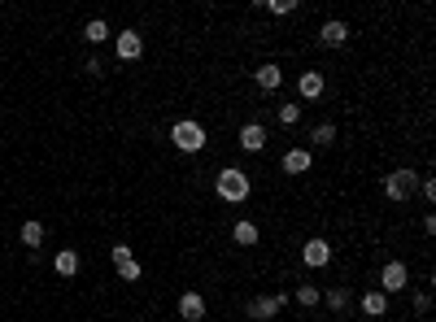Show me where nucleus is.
Masks as SVG:
<instances>
[{"label": "nucleus", "instance_id": "nucleus-4", "mask_svg": "<svg viewBox=\"0 0 436 322\" xmlns=\"http://www.w3.org/2000/svg\"><path fill=\"white\" fill-rule=\"evenodd\" d=\"M110 261H114L118 279H127V283L140 279V261L131 257V248H127V244H114V248H110Z\"/></svg>", "mask_w": 436, "mask_h": 322}, {"label": "nucleus", "instance_id": "nucleus-16", "mask_svg": "<svg viewBox=\"0 0 436 322\" xmlns=\"http://www.w3.org/2000/svg\"><path fill=\"white\" fill-rule=\"evenodd\" d=\"M362 314H367V318H384L388 314V296L384 292H367V296H362Z\"/></svg>", "mask_w": 436, "mask_h": 322}, {"label": "nucleus", "instance_id": "nucleus-14", "mask_svg": "<svg viewBox=\"0 0 436 322\" xmlns=\"http://www.w3.org/2000/svg\"><path fill=\"white\" fill-rule=\"evenodd\" d=\"M297 92H301V96H305V100H314V96H323V75H319V70H305V75L297 79Z\"/></svg>", "mask_w": 436, "mask_h": 322}, {"label": "nucleus", "instance_id": "nucleus-19", "mask_svg": "<svg viewBox=\"0 0 436 322\" xmlns=\"http://www.w3.org/2000/svg\"><path fill=\"white\" fill-rule=\"evenodd\" d=\"M235 244H244V248H249V244H257V226L253 222H235Z\"/></svg>", "mask_w": 436, "mask_h": 322}, {"label": "nucleus", "instance_id": "nucleus-24", "mask_svg": "<svg viewBox=\"0 0 436 322\" xmlns=\"http://www.w3.org/2000/svg\"><path fill=\"white\" fill-rule=\"evenodd\" d=\"M419 192H423V200L432 205V200H436V183H432V178H419Z\"/></svg>", "mask_w": 436, "mask_h": 322}, {"label": "nucleus", "instance_id": "nucleus-20", "mask_svg": "<svg viewBox=\"0 0 436 322\" xmlns=\"http://www.w3.org/2000/svg\"><path fill=\"white\" fill-rule=\"evenodd\" d=\"M310 139H314V144H319V148H327V144H332V139H336V126H332V122H319V126L310 131Z\"/></svg>", "mask_w": 436, "mask_h": 322}, {"label": "nucleus", "instance_id": "nucleus-15", "mask_svg": "<svg viewBox=\"0 0 436 322\" xmlns=\"http://www.w3.org/2000/svg\"><path fill=\"white\" fill-rule=\"evenodd\" d=\"M53 270L62 274V279H70V274H79V253H75V248H62V253L53 257Z\"/></svg>", "mask_w": 436, "mask_h": 322}, {"label": "nucleus", "instance_id": "nucleus-18", "mask_svg": "<svg viewBox=\"0 0 436 322\" xmlns=\"http://www.w3.org/2000/svg\"><path fill=\"white\" fill-rule=\"evenodd\" d=\"M84 40H88V44H105V40H110V27H105L101 18H92L88 27H84Z\"/></svg>", "mask_w": 436, "mask_h": 322}, {"label": "nucleus", "instance_id": "nucleus-10", "mask_svg": "<svg viewBox=\"0 0 436 322\" xmlns=\"http://www.w3.org/2000/svg\"><path fill=\"white\" fill-rule=\"evenodd\" d=\"M179 318H183V322H201V318H205L201 292H183V296H179Z\"/></svg>", "mask_w": 436, "mask_h": 322}, {"label": "nucleus", "instance_id": "nucleus-9", "mask_svg": "<svg viewBox=\"0 0 436 322\" xmlns=\"http://www.w3.org/2000/svg\"><path fill=\"white\" fill-rule=\"evenodd\" d=\"M240 148L244 152H262L266 148V126L262 122H244L240 126Z\"/></svg>", "mask_w": 436, "mask_h": 322}, {"label": "nucleus", "instance_id": "nucleus-17", "mask_svg": "<svg viewBox=\"0 0 436 322\" xmlns=\"http://www.w3.org/2000/svg\"><path fill=\"white\" fill-rule=\"evenodd\" d=\"M22 244H27V248H40L44 244V222H22Z\"/></svg>", "mask_w": 436, "mask_h": 322}, {"label": "nucleus", "instance_id": "nucleus-8", "mask_svg": "<svg viewBox=\"0 0 436 322\" xmlns=\"http://www.w3.org/2000/svg\"><path fill=\"white\" fill-rule=\"evenodd\" d=\"M114 49H118V62H140V53H144V40H140L136 31H123Z\"/></svg>", "mask_w": 436, "mask_h": 322}, {"label": "nucleus", "instance_id": "nucleus-26", "mask_svg": "<svg viewBox=\"0 0 436 322\" xmlns=\"http://www.w3.org/2000/svg\"><path fill=\"white\" fill-rule=\"evenodd\" d=\"M270 14H292V0H270Z\"/></svg>", "mask_w": 436, "mask_h": 322}, {"label": "nucleus", "instance_id": "nucleus-22", "mask_svg": "<svg viewBox=\"0 0 436 322\" xmlns=\"http://www.w3.org/2000/svg\"><path fill=\"white\" fill-rule=\"evenodd\" d=\"M297 301H301L305 309H310V305H319L323 296H319V288H301V292H297Z\"/></svg>", "mask_w": 436, "mask_h": 322}, {"label": "nucleus", "instance_id": "nucleus-3", "mask_svg": "<svg viewBox=\"0 0 436 322\" xmlns=\"http://www.w3.org/2000/svg\"><path fill=\"white\" fill-rule=\"evenodd\" d=\"M384 192L393 196V200H410V196L419 192V174L415 170H393V174L384 178Z\"/></svg>", "mask_w": 436, "mask_h": 322}, {"label": "nucleus", "instance_id": "nucleus-13", "mask_svg": "<svg viewBox=\"0 0 436 322\" xmlns=\"http://www.w3.org/2000/svg\"><path fill=\"white\" fill-rule=\"evenodd\" d=\"M319 40L327 44V49H340V44H345L349 40V27H345V22H323V31H319Z\"/></svg>", "mask_w": 436, "mask_h": 322}, {"label": "nucleus", "instance_id": "nucleus-11", "mask_svg": "<svg viewBox=\"0 0 436 322\" xmlns=\"http://www.w3.org/2000/svg\"><path fill=\"white\" fill-rule=\"evenodd\" d=\"M310 165H314L310 148H288V152H284V174H305Z\"/></svg>", "mask_w": 436, "mask_h": 322}, {"label": "nucleus", "instance_id": "nucleus-6", "mask_svg": "<svg viewBox=\"0 0 436 322\" xmlns=\"http://www.w3.org/2000/svg\"><path fill=\"white\" fill-rule=\"evenodd\" d=\"M301 257H305V266H310V270H323L327 261H332V244H327V240H305Z\"/></svg>", "mask_w": 436, "mask_h": 322}, {"label": "nucleus", "instance_id": "nucleus-2", "mask_svg": "<svg viewBox=\"0 0 436 322\" xmlns=\"http://www.w3.org/2000/svg\"><path fill=\"white\" fill-rule=\"evenodd\" d=\"M170 139H175V148H179V152H201L205 148V126L192 122V118H183V122H175Z\"/></svg>", "mask_w": 436, "mask_h": 322}, {"label": "nucleus", "instance_id": "nucleus-23", "mask_svg": "<svg viewBox=\"0 0 436 322\" xmlns=\"http://www.w3.org/2000/svg\"><path fill=\"white\" fill-rule=\"evenodd\" d=\"M297 118H301V109H297V105H284V109H279V122H284V126H292Z\"/></svg>", "mask_w": 436, "mask_h": 322}, {"label": "nucleus", "instance_id": "nucleus-7", "mask_svg": "<svg viewBox=\"0 0 436 322\" xmlns=\"http://www.w3.org/2000/svg\"><path fill=\"white\" fill-rule=\"evenodd\" d=\"M284 301H288V296H257V301L249 305V318L253 322H270L279 309H284Z\"/></svg>", "mask_w": 436, "mask_h": 322}, {"label": "nucleus", "instance_id": "nucleus-21", "mask_svg": "<svg viewBox=\"0 0 436 322\" xmlns=\"http://www.w3.org/2000/svg\"><path fill=\"white\" fill-rule=\"evenodd\" d=\"M323 301L332 305V309H345V301H349V292H345V288H332V292L323 296Z\"/></svg>", "mask_w": 436, "mask_h": 322}, {"label": "nucleus", "instance_id": "nucleus-12", "mask_svg": "<svg viewBox=\"0 0 436 322\" xmlns=\"http://www.w3.org/2000/svg\"><path fill=\"white\" fill-rule=\"evenodd\" d=\"M253 79H257V88H262V92H275L279 83H284V70H279L275 62H266V66L253 70Z\"/></svg>", "mask_w": 436, "mask_h": 322}, {"label": "nucleus", "instance_id": "nucleus-5", "mask_svg": "<svg viewBox=\"0 0 436 322\" xmlns=\"http://www.w3.org/2000/svg\"><path fill=\"white\" fill-rule=\"evenodd\" d=\"M380 283H384V296H388V292L410 288V270H406V261H388V266L380 270Z\"/></svg>", "mask_w": 436, "mask_h": 322}, {"label": "nucleus", "instance_id": "nucleus-1", "mask_svg": "<svg viewBox=\"0 0 436 322\" xmlns=\"http://www.w3.org/2000/svg\"><path fill=\"white\" fill-rule=\"evenodd\" d=\"M214 187H218V196L227 200V205H240V200H249V174L235 170V165H222L218 178H214Z\"/></svg>", "mask_w": 436, "mask_h": 322}, {"label": "nucleus", "instance_id": "nucleus-25", "mask_svg": "<svg viewBox=\"0 0 436 322\" xmlns=\"http://www.w3.org/2000/svg\"><path fill=\"white\" fill-rule=\"evenodd\" d=\"M415 309H419V314H428V309H432V296L419 292V296H415Z\"/></svg>", "mask_w": 436, "mask_h": 322}]
</instances>
